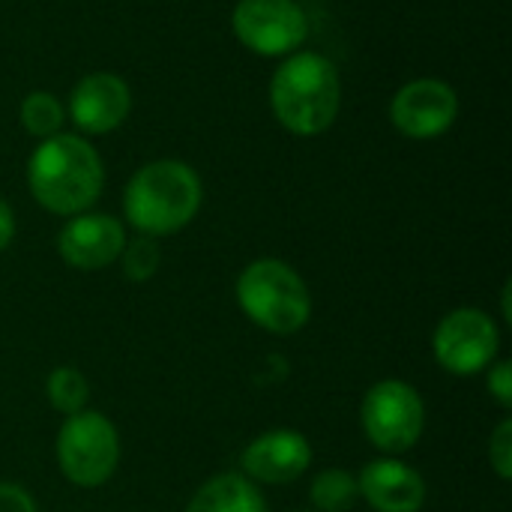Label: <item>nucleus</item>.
Segmentation results:
<instances>
[{
    "label": "nucleus",
    "mask_w": 512,
    "mask_h": 512,
    "mask_svg": "<svg viewBox=\"0 0 512 512\" xmlns=\"http://www.w3.org/2000/svg\"><path fill=\"white\" fill-rule=\"evenodd\" d=\"M45 393H48L51 408L60 411V414H66V417L84 411L87 396H90V393H87L84 375H81L78 369H72V366L54 369V372L48 375V381H45Z\"/></svg>",
    "instance_id": "16"
},
{
    "label": "nucleus",
    "mask_w": 512,
    "mask_h": 512,
    "mask_svg": "<svg viewBox=\"0 0 512 512\" xmlns=\"http://www.w3.org/2000/svg\"><path fill=\"white\" fill-rule=\"evenodd\" d=\"M243 477L255 480V483H267V486H285L294 483L300 474H306V468L312 465V447L300 432L291 429H276V432H264L261 438H255L243 456Z\"/></svg>",
    "instance_id": "11"
},
{
    "label": "nucleus",
    "mask_w": 512,
    "mask_h": 512,
    "mask_svg": "<svg viewBox=\"0 0 512 512\" xmlns=\"http://www.w3.org/2000/svg\"><path fill=\"white\" fill-rule=\"evenodd\" d=\"M456 111H459L456 90L438 78H420L405 84L390 105V117L396 129L417 141L447 132L456 120Z\"/></svg>",
    "instance_id": "9"
},
{
    "label": "nucleus",
    "mask_w": 512,
    "mask_h": 512,
    "mask_svg": "<svg viewBox=\"0 0 512 512\" xmlns=\"http://www.w3.org/2000/svg\"><path fill=\"white\" fill-rule=\"evenodd\" d=\"M360 495L378 512H417L426 501L423 477L396 459H375L357 477Z\"/></svg>",
    "instance_id": "13"
},
{
    "label": "nucleus",
    "mask_w": 512,
    "mask_h": 512,
    "mask_svg": "<svg viewBox=\"0 0 512 512\" xmlns=\"http://www.w3.org/2000/svg\"><path fill=\"white\" fill-rule=\"evenodd\" d=\"M366 438L384 453H408L426 426V408L420 393L405 381L375 384L360 408Z\"/></svg>",
    "instance_id": "6"
},
{
    "label": "nucleus",
    "mask_w": 512,
    "mask_h": 512,
    "mask_svg": "<svg viewBox=\"0 0 512 512\" xmlns=\"http://www.w3.org/2000/svg\"><path fill=\"white\" fill-rule=\"evenodd\" d=\"M186 512H267V504L249 477L219 474L195 492Z\"/></svg>",
    "instance_id": "14"
},
{
    "label": "nucleus",
    "mask_w": 512,
    "mask_h": 512,
    "mask_svg": "<svg viewBox=\"0 0 512 512\" xmlns=\"http://www.w3.org/2000/svg\"><path fill=\"white\" fill-rule=\"evenodd\" d=\"M15 237V219H12V210L0 201V252L12 243Z\"/></svg>",
    "instance_id": "22"
},
{
    "label": "nucleus",
    "mask_w": 512,
    "mask_h": 512,
    "mask_svg": "<svg viewBox=\"0 0 512 512\" xmlns=\"http://www.w3.org/2000/svg\"><path fill=\"white\" fill-rule=\"evenodd\" d=\"M309 498L318 507V512H348L357 504L360 489H357V480L348 471L330 468V471H321L312 480Z\"/></svg>",
    "instance_id": "15"
},
{
    "label": "nucleus",
    "mask_w": 512,
    "mask_h": 512,
    "mask_svg": "<svg viewBox=\"0 0 512 512\" xmlns=\"http://www.w3.org/2000/svg\"><path fill=\"white\" fill-rule=\"evenodd\" d=\"M27 183L45 210L78 216L99 198L105 171L99 153L87 141L75 135H51L30 156Z\"/></svg>",
    "instance_id": "1"
},
{
    "label": "nucleus",
    "mask_w": 512,
    "mask_h": 512,
    "mask_svg": "<svg viewBox=\"0 0 512 512\" xmlns=\"http://www.w3.org/2000/svg\"><path fill=\"white\" fill-rule=\"evenodd\" d=\"M201 207L198 174L177 159H159L144 165L126 186V219L147 237L174 234L195 219Z\"/></svg>",
    "instance_id": "2"
},
{
    "label": "nucleus",
    "mask_w": 512,
    "mask_h": 512,
    "mask_svg": "<svg viewBox=\"0 0 512 512\" xmlns=\"http://www.w3.org/2000/svg\"><path fill=\"white\" fill-rule=\"evenodd\" d=\"M498 345H501L498 327L480 309H456V312H450L438 324V330L432 336L435 360L450 375H477V372H483L495 360Z\"/></svg>",
    "instance_id": "7"
},
{
    "label": "nucleus",
    "mask_w": 512,
    "mask_h": 512,
    "mask_svg": "<svg viewBox=\"0 0 512 512\" xmlns=\"http://www.w3.org/2000/svg\"><path fill=\"white\" fill-rule=\"evenodd\" d=\"M234 33L258 54H285L306 39V15L294 0H240Z\"/></svg>",
    "instance_id": "8"
},
{
    "label": "nucleus",
    "mask_w": 512,
    "mask_h": 512,
    "mask_svg": "<svg viewBox=\"0 0 512 512\" xmlns=\"http://www.w3.org/2000/svg\"><path fill=\"white\" fill-rule=\"evenodd\" d=\"M72 120L81 132L102 135L117 129L132 108V96L123 78L111 72H93L72 90Z\"/></svg>",
    "instance_id": "12"
},
{
    "label": "nucleus",
    "mask_w": 512,
    "mask_h": 512,
    "mask_svg": "<svg viewBox=\"0 0 512 512\" xmlns=\"http://www.w3.org/2000/svg\"><path fill=\"white\" fill-rule=\"evenodd\" d=\"M510 294H512V285H510V282H507V285H504V318H507V321H510V324H512V309H510Z\"/></svg>",
    "instance_id": "23"
},
{
    "label": "nucleus",
    "mask_w": 512,
    "mask_h": 512,
    "mask_svg": "<svg viewBox=\"0 0 512 512\" xmlns=\"http://www.w3.org/2000/svg\"><path fill=\"white\" fill-rule=\"evenodd\" d=\"M342 102L339 72L321 54H294L285 60L270 81V105L285 129L294 135L324 132Z\"/></svg>",
    "instance_id": "3"
},
{
    "label": "nucleus",
    "mask_w": 512,
    "mask_h": 512,
    "mask_svg": "<svg viewBox=\"0 0 512 512\" xmlns=\"http://www.w3.org/2000/svg\"><path fill=\"white\" fill-rule=\"evenodd\" d=\"M21 123L30 135L39 138H51L57 135L60 123H63V108L51 93H30L21 105Z\"/></svg>",
    "instance_id": "17"
},
{
    "label": "nucleus",
    "mask_w": 512,
    "mask_h": 512,
    "mask_svg": "<svg viewBox=\"0 0 512 512\" xmlns=\"http://www.w3.org/2000/svg\"><path fill=\"white\" fill-rule=\"evenodd\" d=\"M57 462L69 483L96 489L117 471L120 438L108 417L96 411H78L66 417L57 435Z\"/></svg>",
    "instance_id": "5"
},
{
    "label": "nucleus",
    "mask_w": 512,
    "mask_h": 512,
    "mask_svg": "<svg viewBox=\"0 0 512 512\" xmlns=\"http://www.w3.org/2000/svg\"><path fill=\"white\" fill-rule=\"evenodd\" d=\"M120 258H123V273H126V279H132V282H147V279L156 273V267H159V246H156L153 237L144 234V237L132 240L129 246H123Z\"/></svg>",
    "instance_id": "18"
},
{
    "label": "nucleus",
    "mask_w": 512,
    "mask_h": 512,
    "mask_svg": "<svg viewBox=\"0 0 512 512\" xmlns=\"http://www.w3.org/2000/svg\"><path fill=\"white\" fill-rule=\"evenodd\" d=\"M489 393L501 408H512V363L501 360L492 372H489Z\"/></svg>",
    "instance_id": "20"
},
{
    "label": "nucleus",
    "mask_w": 512,
    "mask_h": 512,
    "mask_svg": "<svg viewBox=\"0 0 512 512\" xmlns=\"http://www.w3.org/2000/svg\"><path fill=\"white\" fill-rule=\"evenodd\" d=\"M126 246V231L114 216L81 213L69 219L57 237L60 258L75 270H102L120 258Z\"/></svg>",
    "instance_id": "10"
},
{
    "label": "nucleus",
    "mask_w": 512,
    "mask_h": 512,
    "mask_svg": "<svg viewBox=\"0 0 512 512\" xmlns=\"http://www.w3.org/2000/svg\"><path fill=\"white\" fill-rule=\"evenodd\" d=\"M489 462L501 480L512 477V420H504L489 441Z\"/></svg>",
    "instance_id": "19"
},
{
    "label": "nucleus",
    "mask_w": 512,
    "mask_h": 512,
    "mask_svg": "<svg viewBox=\"0 0 512 512\" xmlns=\"http://www.w3.org/2000/svg\"><path fill=\"white\" fill-rule=\"evenodd\" d=\"M237 303L261 330L291 336L306 327L312 315V297L294 267L276 258L249 264L237 279Z\"/></svg>",
    "instance_id": "4"
},
{
    "label": "nucleus",
    "mask_w": 512,
    "mask_h": 512,
    "mask_svg": "<svg viewBox=\"0 0 512 512\" xmlns=\"http://www.w3.org/2000/svg\"><path fill=\"white\" fill-rule=\"evenodd\" d=\"M0 512H39V507L21 486L0 483Z\"/></svg>",
    "instance_id": "21"
}]
</instances>
